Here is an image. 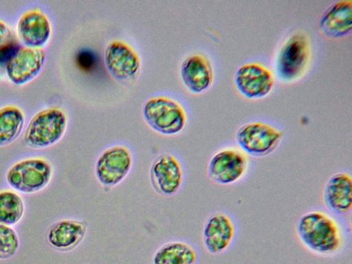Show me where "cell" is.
I'll list each match as a JSON object with an SVG mask.
<instances>
[{
    "mask_svg": "<svg viewBox=\"0 0 352 264\" xmlns=\"http://www.w3.org/2000/svg\"><path fill=\"white\" fill-rule=\"evenodd\" d=\"M145 122L163 135H175L183 130L186 116L182 106L173 98L156 96L148 99L142 107Z\"/></svg>",
    "mask_w": 352,
    "mask_h": 264,
    "instance_id": "7",
    "label": "cell"
},
{
    "mask_svg": "<svg viewBox=\"0 0 352 264\" xmlns=\"http://www.w3.org/2000/svg\"><path fill=\"white\" fill-rule=\"evenodd\" d=\"M250 168L249 156L239 148L226 146L216 151L209 160L207 175L220 186H232L243 180Z\"/></svg>",
    "mask_w": 352,
    "mask_h": 264,
    "instance_id": "5",
    "label": "cell"
},
{
    "mask_svg": "<svg viewBox=\"0 0 352 264\" xmlns=\"http://www.w3.org/2000/svg\"><path fill=\"white\" fill-rule=\"evenodd\" d=\"M19 248V239L16 232L11 226L0 223V260L12 257Z\"/></svg>",
    "mask_w": 352,
    "mask_h": 264,
    "instance_id": "22",
    "label": "cell"
},
{
    "mask_svg": "<svg viewBox=\"0 0 352 264\" xmlns=\"http://www.w3.org/2000/svg\"><path fill=\"white\" fill-rule=\"evenodd\" d=\"M197 250L190 244L180 241H168L154 253L153 264H196Z\"/></svg>",
    "mask_w": 352,
    "mask_h": 264,
    "instance_id": "19",
    "label": "cell"
},
{
    "mask_svg": "<svg viewBox=\"0 0 352 264\" xmlns=\"http://www.w3.org/2000/svg\"><path fill=\"white\" fill-rule=\"evenodd\" d=\"M133 162V156L129 147L123 144L111 146L103 150L96 160V179L103 188H115L127 177Z\"/></svg>",
    "mask_w": 352,
    "mask_h": 264,
    "instance_id": "8",
    "label": "cell"
},
{
    "mask_svg": "<svg viewBox=\"0 0 352 264\" xmlns=\"http://www.w3.org/2000/svg\"><path fill=\"white\" fill-rule=\"evenodd\" d=\"M324 206L332 213L346 214L352 210V178L350 173L339 171L331 175L322 190Z\"/></svg>",
    "mask_w": 352,
    "mask_h": 264,
    "instance_id": "14",
    "label": "cell"
},
{
    "mask_svg": "<svg viewBox=\"0 0 352 264\" xmlns=\"http://www.w3.org/2000/svg\"><path fill=\"white\" fill-rule=\"evenodd\" d=\"M51 32L50 21L40 9L25 11L17 23L18 36L27 47H42L50 38Z\"/></svg>",
    "mask_w": 352,
    "mask_h": 264,
    "instance_id": "16",
    "label": "cell"
},
{
    "mask_svg": "<svg viewBox=\"0 0 352 264\" xmlns=\"http://www.w3.org/2000/svg\"><path fill=\"white\" fill-rule=\"evenodd\" d=\"M295 232L305 249L320 256L338 254L345 243L340 223L322 210H311L302 214L296 223Z\"/></svg>",
    "mask_w": 352,
    "mask_h": 264,
    "instance_id": "1",
    "label": "cell"
},
{
    "mask_svg": "<svg viewBox=\"0 0 352 264\" xmlns=\"http://www.w3.org/2000/svg\"><path fill=\"white\" fill-rule=\"evenodd\" d=\"M87 223L74 219H63L53 223L46 232L50 246L59 252H68L76 248L85 239Z\"/></svg>",
    "mask_w": 352,
    "mask_h": 264,
    "instance_id": "15",
    "label": "cell"
},
{
    "mask_svg": "<svg viewBox=\"0 0 352 264\" xmlns=\"http://www.w3.org/2000/svg\"><path fill=\"white\" fill-rule=\"evenodd\" d=\"M20 46L13 38L0 46V67L6 65Z\"/></svg>",
    "mask_w": 352,
    "mask_h": 264,
    "instance_id": "23",
    "label": "cell"
},
{
    "mask_svg": "<svg viewBox=\"0 0 352 264\" xmlns=\"http://www.w3.org/2000/svg\"><path fill=\"white\" fill-rule=\"evenodd\" d=\"M25 122L23 111L7 105L0 109V146L13 142L20 135Z\"/></svg>",
    "mask_w": 352,
    "mask_h": 264,
    "instance_id": "20",
    "label": "cell"
},
{
    "mask_svg": "<svg viewBox=\"0 0 352 264\" xmlns=\"http://www.w3.org/2000/svg\"><path fill=\"white\" fill-rule=\"evenodd\" d=\"M54 175L52 164L42 157H28L13 164L6 175L8 185L16 192L32 194L41 191Z\"/></svg>",
    "mask_w": 352,
    "mask_h": 264,
    "instance_id": "3",
    "label": "cell"
},
{
    "mask_svg": "<svg viewBox=\"0 0 352 264\" xmlns=\"http://www.w3.org/2000/svg\"><path fill=\"white\" fill-rule=\"evenodd\" d=\"M12 34L9 27L6 23L0 20V46L10 41Z\"/></svg>",
    "mask_w": 352,
    "mask_h": 264,
    "instance_id": "24",
    "label": "cell"
},
{
    "mask_svg": "<svg viewBox=\"0 0 352 264\" xmlns=\"http://www.w3.org/2000/svg\"><path fill=\"white\" fill-rule=\"evenodd\" d=\"M180 74L186 87L196 94L208 89L214 78L213 69L210 61L199 54H190L183 60Z\"/></svg>",
    "mask_w": 352,
    "mask_h": 264,
    "instance_id": "17",
    "label": "cell"
},
{
    "mask_svg": "<svg viewBox=\"0 0 352 264\" xmlns=\"http://www.w3.org/2000/svg\"><path fill=\"white\" fill-rule=\"evenodd\" d=\"M67 118L60 109L51 107L37 112L30 120L23 140L33 148H45L57 143L63 136Z\"/></svg>",
    "mask_w": 352,
    "mask_h": 264,
    "instance_id": "4",
    "label": "cell"
},
{
    "mask_svg": "<svg viewBox=\"0 0 352 264\" xmlns=\"http://www.w3.org/2000/svg\"><path fill=\"white\" fill-rule=\"evenodd\" d=\"M25 211L22 197L12 190H0V223L12 226L22 219Z\"/></svg>",
    "mask_w": 352,
    "mask_h": 264,
    "instance_id": "21",
    "label": "cell"
},
{
    "mask_svg": "<svg viewBox=\"0 0 352 264\" xmlns=\"http://www.w3.org/2000/svg\"><path fill=\"white\" fill-rule=\"evenodd\" d=\"M234 82L242 96L249 99H258L270 93L274 77L271 70L263 65L247 63L236 70Z\"/></svg>",
    "mask_w": 352,
    "mask_h": 264,
    "instance_id": "12",
    "label": "cell"
},
{
    "mask_svg": "<svg viewBox=\"0 0 352 264\" xmlns=\"http://www.w3.org/2000/svg\"><path fill=\"white\" fill-rule=\"evenodd\" d=\"M104 63L109 72L123 82L134 80L140 69V58L128 43L118 40L109 42L104 50Z\"/></svg>",
    "mask_w": 352,
    "mask_h": 264,
    "instance_id": "10",
    "label": "cell"
},
{
    "mask_svg": "<svg viewBox=\"0 0 352 264\" xmlns=\"http://www.w3.org/2000/svg\"><path fill=\"white\" fill-rule=\"evenodd\" d=\"M352 2L338 0L323 12L319 22L321 32L327 36L340 38L351 34L352 26Z\"/></svg>",
    "mask_w": 352,
    "mask_h": 264,
    "instance_id": "18",
    "label": "cell"
},
{
    "mask_svg": "<svg viewBox=\"0 0 352 264\" xmlns=\"http://www.w3.org/2000/svg\"><path fill=\"white\" fill-rule=\"evenodd\" d=\"M311 43L300 31L288 36L280 45L275 56L274 71L284 82H293L306 72L311 60Z\"/></svg>",
    "mask_w": 352,
    "mask_h": 264,
    "instance_id": "2",
    "label": "cell"
},
{
    "mask_svg": "<svg viewBox=\"0 0 352 264\" xmlns=\"http://www.w3.org/2000/svg\"><path fill=\"white\" fill-rule=\"evenodd\" d=\"M45 58L43 47L20 46L6 65L10 80L17 85L28 82L38 74Z\"/></svg>",
    "mask_w": 352,
    "mask_h": 264,
    "instance_id": "13",
    "label": "cell"
},
{
    "mask_svg": "<svg viewBox=\"0 0 352 264\" xmlns=\"http://www.w3.org/2000/svg\"><path fill=\"white\" fill-rule=\"evenodd\" d=\"M148 175L153 189L163 197L176 195L184 184L183 167L179 160L169 153H162L155 158Z\"/></svg>",
    "mask_w": 352,
    "mask_h": 264,
    "instance_id": "9",
    "label": "cell"
},
{
    "mask_svg": "<svg viewBox=\"0 0 352 264\" xmlns=\"http://www.w3.org/2000/svg\"><path fill=\"white\" fill-rule=\"evenodd\" d=\"M283 136V131L277 127L254 121L239 127L235 133V141L239 148L248 156L264 157L278 148Z\"/></svg>",
    "mask_w": 352,
    "mask_h": 264,
    "instance_id": "6",
    "label": "cell"
},
{
    "mask_svg": "<svg viewBox=\"0 0 352 264\" xmlns=\"http://www.w3.org/2000/svg\"><path fill=\"white\" fill-rule=\"evenodd\" d=\"M236 234L234 219L222 211L214 212L206 220L202 229V242L206 250L213 255L227 251Z\"/></svg>",
    "mask_w": 352,
    "mask_h": 264,
    "instance_id": "11",
    "label": "cell"
}]
</instances>
